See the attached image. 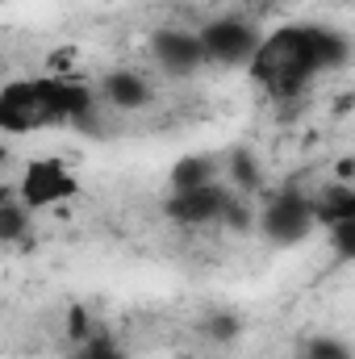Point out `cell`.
<instances>
[{"label":"cell","mask_w":355,"mask_h":359,"mask_svg":"<svg viewBox=\"0 0 355 359\" xmlns=\"http://www.w3.org/2000/svg\"><path fill=\"white\" fill-rule=\"evenodd\" d=\"M351 38L322 25V21H284L264 34L260 55L251 59L247 76L272 100H297L318 76L347 67Z\"/></svg>","instance_id":"obj_1"},{"label":"cell","mask_w":355,"mask_h":359,"mask_svg":"<svg viewBox=\"0 0 355 359\" xmlns=\"http://www.w3.org/2000/svg\"><path fill=\"white\" fill-rule=\"evenodd\" d=\"M100 92L76 80V76H25V80H8L0 88V130L8 138L21 134H38L51 126H67V121H84L96 113Z\"/></svg>","instance_id":"obj_2"},{"label":"cell","mask_w":355,"mask_h":359,"mask_svg":"<svg viewBox=\"0 0 355 359\" xmlns=\"http://www.w3.org/2000/svg\"><path fill=\"white\" fill-rule=\"evenodd\" d=\"M255 230L264 234L272 247H297L318 230V196L301 192L297 184L272 188L264 209L255 213Z\"/></svg>","instance_id":"obj_3"},{"label":"cell","mask_w":355,"mask_h":359,"mask_svg":"<svg viewBox=\"0 0 355 359\" xmlns=\"http://www.w3.org/2000/svg\"><path fill=\"white\" fill-rule=\"evenodd\" d=\"M168 217L180 226H251V213L243 209V201L234 196V184L217 180V184H201V188H176L168 196Z\"/></svg>","instance_id":"obj_4"},{"label":"cell","mask_w":355,"mask_h":359,"mask_svg":"<svg viewBox=\"0 0 355 359\" xmlns=\"http://www.w3.org/2000/svg\"><path fill=\"white\" fill-rule=\"evenodd\" d=\"M201 46H205V59L213 67H251V59L260 55L264 46V29L255 17L247 13H222V17H209L201 29Z\"/></svg>","instance_id":"obj_5"},{"label":"cell","mask_w":355,"mask_h":359,"mask_svg":"<svg viewBox=\"0 0 355 359\" xmlns=\"http://www.w3.org/2000/svg\"><path fill=\"white\" fill-rule=\"evenodd\" d=\"M13 192H17V201H21L29 213H42V209H59V205L76 201V196H80V176H76L63 159L42 155V159H29V163L21 168Z\"/></svg>","instance_id":"obj_6"},{"label":"cell","mask_w":355,"mask_h":359,"mask_svg":"<svg viewBox=\"0 0 355 359\" xmlns=\"http://www.w3.org/2000/svg\"><path fill=\"white\" fill-rule=\"evenodd\" d=\"M318 226L326 230V243L339 259L355 264V184L351 188H330L318 196Z\"/></svg>","instance_id":"obj_7"},{"label":"cell","mask_w":355,"mask_h":359,"mask_svg":"<svg viewBox=\"0 0 355 359\" xmlns=\"http://www.w3.org/2000/svg\"><path fill=\"white\" fill-rule=\"evenodd\" d=\"M151 59H155L159 72H168V76H196V72L209 63L196 29H159V34L151 38Z\"/></svg>","instance_id":"obj_8"},{"label":"cell","mask_w":355,"mask_h":359,"mask_svg":"<svg viewBox=\"0 0 355 359\" xmlns=\"http://www.w3.org/2000/svg\"><path fill=\"white\" fill-rule=\"evenodd\" d=\"M96 92H100V104H109L117 113H142L155 100V88L142 72H109V76H100Z\"/></svg>","instance_id":"obj_9"},{"label":"cell","mask_w":355,"mask_h":359,"mask_svg":"<svg viewBox=\"0 0 355 359\" xmlns=\"http://www.w3.org/2000/svg\"><path fill=\"white\" fill-rule=\"evenodd\" d=\"M222 176V159H213V155H188V159H180L176 168H172V192L176 188H201V184H217Z\"/></svg>","instance_id":"obj_10"},{"label":"cell","mask_w":355,"mask_h":359,"mask_svg":"<svg viewBox=\"0 0 355 359\" xmlns=\"http://www.w3.org/2000/svg\"><path fill=\"white\" fill-rule=\"evenodd\" d=\"M25 226H29V209L17 201V192H8L4 205H0V238L4 243H17L25 234Z\"/></svg>","instance_id":"obj_11"},{"label":"cell","mask_w":355,"mask_h":359,"mask_svg":"<svg viewBox=\"0 0 355 359\" xmlns=\"http://www.w3.org/2000/svg\"><path fill=\"white\" fill-rule=\"evenodd\" d=\"M297 359H355L343 339H309Z\"/></svg>","instance_id":"obj_12"},{"label":"cell","mask_w":355,"mask_h":359,"mask_svg":"<svg viewBox=\"0 0 355 359\" xmlns=\"http://www.w3.org/2000/svg\"><path fill=\"white\" fill-rule=\"evenodd\" d=\"M67 359H130V355H126V347H117V343H109V339H92L84 347H76Z\"/></svg>","instance_id":"obj_13"},{"label":"cell","mask_w":355,"mask_h":359,"mask_svg":"<svg viewBox=\"0 0 355 359\" xmlns=\"http://www.w3.org/2000/svg\"><path fill=\"white\" fill-rule=\"evenodd\" d=\"M226 184H239V188H260V172H255V163L243 155V151H234L230 155V180Z\"/></svg>","instance_id":"obj_14"},{"label":"cell","mask_w":355,"mask_h":359,"mask_svg":"<svg viewBox=\"0 0 355 359\" xmlns=\"http://www.w3.org/2000/svg\"><path fill=\"white\" fill-rule=\"evenodd\" d=\"M247 4H260V0H247Z\"/></svg>","instance_id":"obj_15"}]
</instances>
